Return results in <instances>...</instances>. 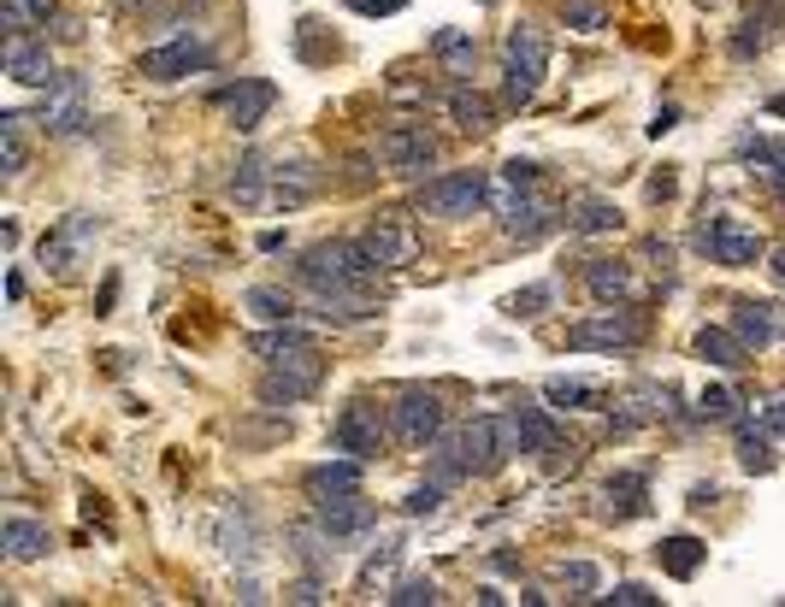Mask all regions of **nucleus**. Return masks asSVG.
Returning <instances> with one entry per match:
<instances>
[{"mask_svg":"<svg viewBox=\"0 0 785 607\" xmlns=\"http://www.w3.org/2000/svg\"><path fill=\"white\" fill-rule=\"evenodd\" d=\"M762 24L750 19V24H739V36H732V60H750V54H762Z\"/></svg>","mask_w":785,"mask_h":607,"instance_id":"nucleus-47","label":"nucleus"},{"mask_svg":"<svg viewBox=\"0 0 785 607\" xmlns=\"http://www.w3.org/2000/svg\"><path fill=\"white\" fill-rule=\"evenodd\" d=\"M42 125L54 136H77L83 125H89V83H83L77 72H65L54 89H47L42 100Z\"/></svg>","mask_w":785,"mask_h":607,"instance_id":"nucleus-14","label":"nucleus"},{"mask_svg":"<svg viewBox=\"0 0 785 607\" xmlns=\"http://www.w3.org/2000/svg\"><path fill=\"white\" fill-rule=\"evenodd\" d=\"M697 248H703L714 266H756V259H767V242L750 231L744 219H709V224H697Z\"/></svg>","mask_w":785,"mask_h":607,"instance_id":"nucleus-4","label":"nucleus"},{"mask_svg":"<svg viewBox=\"0 0 785 607\" xmlns=\"http://www.w3.org/2000/svg\"><path fill=\"white\" fill-rule=\"evenodd\" d=\"M596 601H614V607H656L661 596H650V584H614L608 596H596Z\"/></svg>","mask_w":785,"mask_h":607,"instance_id":"nucleus-45","label":"nucleus"},{"mask_svg":"<svg viewBox=\"0 0 785 607\" xmlns=\"http://www.w3.org/2000/svg\"><path fill=\"white\" fill-rule=\"evenodd\" d=\"M561 584L573 589V596H596V584H603V572L591 561H561Z\"/></svg>","mask_w":785,"mask_h":607,"instance_id":"nucleus-43","label":"nucleus"},{"mask_svg":"<svg viewBox=\"0 0 785 607\" xmlns=\"http://www.w3.org/2000/svg\"><path fill=\"white\" fill-rule=\"evenodd\" d=\"M596 501H603L608 519H638L644 508H650V478H644V472H614Z\"/></svg>","mask_w":785,"mask_h":607,"instance_id":"nucleus-22","label":"nucleus"},{"mask_svg":"<svg viewBox=\"0 0 785 607\" xmlns=\"http://www.w3.org/2000/svg\"><path fill=\"white\" fill-rule=\"evenodd\" d=\"M567 224H573L579 236H614V231H620V206H614V201H596V195H585V201H573Z\"/></svg>","mask_w":785,"mask_h":607,"instance_id":"nucleus-30","label":"nucleus"},{"mask_svg":"<svg viewBox=\"0 0 785 607\" xmlns=\"http://www.w3.org/2000/svg\"><path fill=\"white\" fill-rule=\"evenodd\" d=\"M284 596H289V601H326V596H319V578H301V584H289Z\"/></svg>","mask_w":785,"mask_h":607,"instance_id":"nucleus-51","label":"nucleus"},{"mask_svg":"<svg viewBox=\"0 0 785 607\" xmlns=\"http://www.w3.org/2000/svg\"><path fill=\"white\" fill-rule=\"evenodd\" d=\"M372 519H379V508H372L361 490L319 501V531L326 536H361V531H372Z\"/></svg>","mask_w":785,"mask_h":607,"instance_id":"nucleus-17","label":"nucleus"},{"mask_svg":"<svg viewBox=\"0 0 785 607\" xmlns=\"http://www.w3.org/2000/svg\"><path fill=\"white\" fill-rule=\"evenodd\" d=\"M289 543H296V554H301L307 566H326V543H331V536H326V543H319L314 531H289Z\"/></svg>","mask_w":785,"mask_h":607,"instance_id":"nucleus-48","label":"nucleus"},{"mask_svg":"<svg viewBox=\"0 0 785 607\" xmlns=\"http://www.w3.org/2000/svg\"><path fill=\"white\" fill-rule=\"evenodd\" d=\"M532 183H538V166H532V160H508V166L497 171V178H490L485 206L508 224V219L520 213V206H532Z\"/></svg>","mask_w":785,"mask_h":607,"instance_id":"nucleus-16","label":"nucleus"},{"mask_svg":"<svg viewBox=\"0 0 785 607\" xmlns=\"http://www.w3.org/2000/svg\"><path fill=\"white\" fill-rule=\"evenodd\" d=\"M243 307H248L254 319H266V324H284L289 313H296L284 289H248V295H243Z\"/></svg>","mask_w":785,"mask_h":607,"instance_id":"nucleus-38","label":"nucleus"},{"mask_svg":"<svg viewBox=\"0 0 785 607\" xmlns=\"http://www.w3.org/2000/svg\"><path fill=\"white\" fill-rule=\"evenodd\" d=\"M644 337V319L638 313H591V319H579L573 331H567V342L573 349H603V354H614V349H633V342Z\"/></svg>","mask_w":785,"mask_h":607,"instance_id":"nucleus-12","label":"nucleus"},{"mask_svg":"<svg viewBox=\"0 0 785 607\" xmlns=\"http://www.w3.org/2000/svg\"><path fill=\"white\" fill-rule=\"evenodd\" d=\"M24 118L19 113H0V171H7V178H19L24 171Z\"/></svg>","mask_w":785,"mask_h":607,"instance_id":"nucleus-33","label":"nucleus"},{"mask_svg":"<svg viewBox=\"0 0 785 607\" xmlns=\"http://www.w3.org/2000/svg\"><path fill=\"white\" fill-rule=\"evenodd\" d=\"M0 549H7L12 561H42V554L54 549V536H47V525H36V519L12 513L7 525H0Z\"/></svg>","mask_w":785,"mask_h":607,"instance_id":"nucleus-25","label":"nucleus"},{"mask_svg":"<svg viewBox=\"0 0 785 607\" xmlns=\"http://www.w3.org/2000/svg\"><path fill=\"white\" fill-rule=\"evenodd\" d=\"M767 113H774V118H785V95H767Z\"/></svg>","mask_w":785,"mask_h":607,"instance_id":"nucleus-54","label":"nucleus"},{"mask_svg":"<svg viewBox=\"0 0 785 607\" xmlns=\"http://www.w3.org/2000/svg\"><path fill=\"white\" fill-rule=\"evenodd\" d=\"M319 377H326V366H319L314 349H301V354H289V360H272V372L261 377V402L284 413V407L307 402V395L319 390Z\"/></svg>","mask_w":785,"mask_h":607,"instance_id":"nucleus-3","label":"nucleus"},{"mask_svg":"<svg viewBox=\"0 0 785 607\" xmlns=\"http://www.w3.org/2000/svg\"><path fill=\"white\" fill-rule=\"evenodd\" d=\"M762 430H767V437H785V395L762 407Z\"/></svg>","mask_w":785,"mask_h":607,"instance_id":"nucleus-49","label":"nucleus"},{"mask_svg":"<svg viewBox=\"0 0 785 607\" xmlns=\"http://www.w3.org/2000/svg\"><path fill=\"white\" fill-rule=\"evenodd\" d=\"M502 448L508 455H555L561 448V430L550 425V413L543 407H508L502 413Z\"/></svg>","mask_w":785,"mask_h":607,"instance_id":"nucleus-9","label":"nucleus"},{"mask_svg":"<svg viewBox=\"0 0 785 607\" xmlns=\"http://www.w3.org/2000/svg\"><path fill=\"white\" fill-rule=\"evenodd\" d=\"M266 189H272V171H266L261 160H243V166H236V178H231V201H236V206H254Z\"/></svg>","mask_w":785,"mask_h":607,"instance_id":"nucleus-37","label":"nucleus"},{"mask_svg":"<svg viewBox=\"0 0 785 607\" xmlns=\"http://www.w3.org/2000/svg\"><path fill=\"white\" fill-rule=\"evenodd\" d=\"M100 231V224L89 219V213H72L60 224L54 236H42V266H54V271H72L77 266V254L89 248V236Z\"/></svg>","mask_w":785,"mask_h":607,"instance_id":"nucleus-19","label":"nucleus"},{"mask_svg":"<svg viewBox=\"0 0 785 607\" xmlns=\"http://www.w3.org/2000/svg\"><path fill=\"white\" fill-rule=\"evenodd\" d=\"M732 337H739L750 354H762L767 342L779 337V313L767 301H739V307H732Z\"/></svg>","mask_w":785,"mask_h":607,"instance_id":"nucleus-23","label":"nucleus"},{"mask_svg":"<svg viewBox=\"0 0 785 607\" xmlns=\"http://www.w3.org/2000/svg\"><path fill=\"white\" fill-rule=\"evenodd\" d=\"M739 466L744 472H756V478H767L774 472V448H767V437H756V425H739Z\"/></svg>","mask_w":785,"mask_h":607,"instance_id":"nucleus-36","label":"nucleus"},{"mask_svg":"<svg viewBox=\"0 0 785 607\" xmlns=\"http://www.w3.org/2000/svg\"><path fill=\"white\" fill-rule=\"evenodd\" d=\"M561 19H567V30H603L608 12L603 0H561Z\"/></svg>","mask_w":785,"mask_h":607,"instance_id":"nucleus-40","label":"nucleus"},{"mask_svg":"<svg viewBox=\"0 0 785 607\" xmlns=\"http://www.w3.org/2000/svg\"><path fill=\"white\" fill-rule=\"evenodd\" d=\"M331 443L343 448V455H354V460H372L384 448L379 407H372V402H349L343 413H337V425H331Z\"/></svg>","mask_w":785,"mask_h":607,"instance_id":"nucleus-13","label":"nucleus"},{"mask_svg":"<svg viewBox=\"0 0 785 607\" xmlns=\"http://www.w3.org/2000/svg\"><path fill=\"white\" fill-rule=\"evenodd\" d=\"M779 331H785V319H779Z\"/></svg>","mask_w":785,"mask_h":607,"instance_id":"nucleus-56","label":"nucleus"},{"mask_svg":"<svg viewBox=\"0 0 785 607\" xmlns=\"http://www.w3.org/2000/svg\"><path fill=\"white\" fill-rule=\"evenodd\" d=\"M697 413H703V419H732V413H739V395H732V390H703Z\"/></svg>","mask_w":785,"mask_h":607,"instance_id":"nucleus-46","label":"nucleus"},{"mask_svg":"<svg viewBox=\"0 0 785 607\" xmlns=\"http://www.w3.org/2000/svg\"><path fill=\"white\" fill-rule=\"evenodd\" d=\"M432 54L449 65L455 77H473V60H479V42L467 36V30H437L432 36Z\"/></svg>","mask_w":785,"mask_h":607,"instance_id":"nucleus-31","label":"nucleus"},{"mask_svg":"<svg viewBox=\"0 0 785 607\" xmlns=\"http://www.w3.org/2000/svg\"><path fill=\"white\" fill-rule=\"evenodd\" d=\"M691 349L709 360V366H721V372H739V366H750V349L732 331H721V324H703V331L691 337Z\"/></svg>","mask_w":785,"mask_h":607,"instance_id":"nucleus-27","label":"nucleus"},{"mask_svg":"<svg viewBox=\"0 0 785 607\" xmlns=\"http://www.w3.org/2000/svg\"><path fill=\"white\" fill-rule=\"evenodd\" d=\"M0 19H7V36H24L30 24L54 19V0H0Z\"/></svg>","mask_w":785,"mask_h":607,"instance_id":"nucleus-34","label":"nucleus"},{"mask_svg":"<svg viewBox=\"0 0 785 607\" xmlns=\"http://www.w3.org/2000/svg\"><path fill=\"white\" fill-rule=\"evenodd\" d=\"M219 549H225L231 561H254V525H248V513L236 508V501L219 513Z\"/></svg>","mask_w":785,"mask_h":607,"instance_id":"nucleus-32","label":"nucleus"},{"mask_svg":"<svg viewBox=\"0 0 785 607\" xmlns=\"http://www.w3.org/2000/svg\"><path fill=\"white\" fill-rule=\"evenodd\" d=\"M550 224H555V206H550V201H532V206H520V213L508 219L502 231L515 236V242H538L543 231H550Z\"/></svg>","mask_w":785,"mask_h":607,"instance_id":"nucleus-35","label":"nucleus"},{"mask_svg":"<svg viewBox=\"0 0 785 607\" xmlns=\"http://www.w3.org/2000/svg\"><path fill=\"white\" fill-rule=\"evenodd\" d=\"M585 289L596 295V301H608V307H626L638 295V277L626 259H591L585 266Z\"/></svg>","mask_w":785,"mask_h":607,"instance_id":"nucleus-21","label":"nucleus"},{"mask_svg":"<svg viewBox=\"0 0 785 607\" xmlns=\"http://www.w3.org/2000/svg\"><path fill=\"white\" fill-rule=\"evenodd\" d=\"M7 77L24 83V89H54V60H47V42H36L24 30V36H7Z\"/></svg>","mask_w":785,"mask_h":607,"instance_id":"nucleus-15","label":"nucleus"},{"mask_svg":"<svg viewBox=\"0 0 785 607\" xmlns=\"http://www.w3.org/2000/svg\"><path fill=\"white\" fill-rule=\"evenodd\" d=\"M502 419H473L467 430H460V460H467V478H485L502 466Z\"/></svg>","mask_w":785,"mask_h":607,"instance_id":"nucleus-18","label":"nucleus"},{"mask_svg":"<svg viewBox=\"0 0 785 607\" xmlns=\"http://www.w3.org/2000/svg\"><path fill=\"white\" fill-rule=\"evenodd\" d=\"M301 349H314V337H307L301 331V324H272V331H254L248 337V354L254 360H266V366H272V360H289V354H301Z\"/></svg>","mask_w":785,"mask_h":607,"instance_id":"nucleus-28","label":"nucleus"},{"mask_svg":"<svg viewBox=\"0 0 785 607\" xmlns=\"http://www.w3.org/2000/svg\"><path fill=\"white\" fill-rule=\"evenodd\" d=\"M213 54H208V42L195 36V30H183V36H172L166 47H148L142 60H136V72L153 77V83H178V77H190V72H208Z\"/></svg>","mask_w":785,"mask_h":607,"instance_id":"nucleus-7","label":"nucleus"},{"mask_svg":"<svg viewBox=\"0 0 785 607\" xmlns=\"http://www.w3.org/2000/svg\"><path fill=\"white\" fill-rule=\"evenodd\" d=\"M379 160L396 171V178H425L437 166V136L425 125H390L379 136Z\"/></svg>","mask_w":785,"mask_h":607,"instance_id":"nucleus-6","label":"nucleus"},{"mask_svg":"<svg viewBox=\"0 0 785 607\" xmlns=\"http://www.w3.org/2000/svg\"><path fill=\"white\" fill-rule=\"evenodd\" d=\"M402 513L407 519H437L443 513V483H420V490H407Z\"/></svg>","mask_w":785,"mask_h":607,"instance_id":"nucleus-41","label":"nucleus"},{"mask_svg":"<svg viewBox=\"0 0 785 607\" xmlns=\"http://www.w3.org/2000/svg\"><path fill=\"white\" fill-rule=\"evenodd\" d=\"M390 601H396V607H432V601H437V584H432V578H402Z\"/></svg>","mask_w":785,"mask_h":607,"instance_id":"nucleus-44","label":"nucleus"},{"mask_svg":"<svg viewBox=\"0 0 785 607\" xmlns=\"http://www.w3.org/2000/svg\"><path fill=\"white\" fill-rule=\"evenodd\" d=\"M361 19H384V12H402V0H349Z\"/></svg>","mask_w":785,"mask_h":607,"instance_id":"nucleus-50","label":"nucleus"},{"mask_svg":"<svg viewBox=\"0 0 785 607\" xmlns=\"http://www.w3.org/2000/svg\"><path fill=\"white\" fill-rule=\"evenodd\" d=\"M703 543H697V536H686V531H679V536H661V543H656V561H661V572H668V578H679V584H686V578H697V566H703Z\"/></svg>","mask_w":785,"mask_h":607,"instance_id":"nucleus-29","label":"nucleus"},{"mask_svg":"<svg viewBox=\"0 0 785 607\" xmlns=\"http://www.w3.org/2000/svg\"><path fill=\"white\" fill-rule=\"evenodd\" d=\"M673 118H679L673 107H661V113H656V125H650V136H661V130H673Z\"/></svg>","mask_w":785,"mask_h":607,"instance_id":"nucleus-53","label":"nucleus"},{"mask_svg":"<svg viewBox=\"0 0 785 607\" xmlns=\"http://www.w3.org/2000/svg\"><path fill=\"white\" fill-rule=\"evenodd\" d=\"M314 195H319V171H314V166L289 160V166L272 171V201H278L284 213H289V206H307Z\"/></svg>","mask_w":785,"mask_h":607,"instance_id":"nucleus-26","label":"nucleus"},{"mask_svg":"<svg viewBox=\"0 0 785 607\" xmlns=\"http://www.w3.org/2000/svg\"><path fill=\"white\" fill-rule=\"evenodd\" d=\"M543 72H550V42H543V30L532 24H515L502 42V77H508V100L526 107V100L538 95Z\"/></svg>","mask_w":785,"mask_h":607,"instance_id":"nucleus-2","label":"nucleus"},{"mask_svg":"<svg viewBox=\"0 0 785 607\" xmlns=\"http://www.w3.org/2000/svg\"><path fill=\"white\" fill-rule=\"evenodd\" d=\"M361 254L372 259V271H402V266H414L420 236L407 231L402 219H372L367 236H361Z\"/></svg>","mask_w":785,"mask_h":607,"instance_id":"nucleus-10","label":"nucleus"},{"mask_svg":"<svg viewBox=\"0 0 785 607\" xmlns=\"http://www.w3.org/2000/svg\"><path fill=\"white\" fill-rule=\"evenodd\" d=\"M390 430H396V443H407V448L437 443L443 437V402H437V395H425V390L396 395V407H390Z\"/></svg>","mask_w":785,"mask_h":607,"instance_id":"nucleus-8","label":"nucleus"},{"mask_svg":"<svg viewBox=\"0 0 785 607\" xmlns=\"http://www.w3.org/2000/svg\"><path fill=\"white\" fill-rule=\"evenodd\" d=\"M307 496L314 501H326V496H349V490H361V460H319V466H307Z\"/></svg>","mask_w":785,"mask_h":607,"instance_id":"nucleus-24","label":"nucleus"},{"mask_svg":"<svg viewBox=\"0 0 785 607\" xmlns=\"http://www.w3.org/2000/svg\"><path fill=\"white\" fill-rule=\"evenodd\" d=\"M443 113H449V118H455V130H467V136L497 130V107H490V95H479L473 83H455V89L443 95Z\"/></svg>","mask_w":785,"mask_h":607,"instance_id":"nucleus-20","label":"nucleus"},{"mask_svg":"<svg viewBox=\"0 0 785 607\" xmlns=\"http://www.w3.org/2000/svg\"><path fill=\"white\" fill-rule=\"evenodd\" d=\"M550 301H555V284H532V289H520L515 301H508V313H515V319H538Z\"/></svg>","mask_w":785,"mask_h":607,"instance_id":"nucleus-42","label":"nucleus"},{"mask_svg":"<svg viewBox=\"0 0 785 607\" xmlns=\"http://www.w3.org/2000/svg\"><path fill=\"white\" fill-rule=\"evenodd\" d=\"M543 402H555V407H585V402H596V390L579 384V377H550V384H543Z\"/></svg>","mask_w":785,"mask_h":607,"instance_id":"nucleus-39","label":"nucleus"},{"mask_svg":"<svg viewBox=\"0 0 785 607\" xmlns=\"http://www.w3.org/2000/svg\"><path fill=\"white\" fill-rule=\"evenodd\" d=\"M296 277L314 295H337V289H367L372 277V259L361 254V242H319V248L301 254Z\"/></svg>","mask_w":785,"mask_h":607,"instance_id":"nucleus-1","label":"nucleus"},{"mask_svg":"<svg viewBox=\"0 0 785 607\" xmlns=\"http://www.w3.org/2000/svg\"><path fill=\"white\" fill-rule=\"evenodd\" d=\"M272 100H278V89H272L266 77H236V83H225V89L213 95V107L225 113L236 130H261V118L272 113Z\"/></svg>","mask_w":785,"mask_h":607,"instance_id":"nucleus-11","label":"nucleus"},{"mask_svg":"<svg viewBox=\"0 0 785 607\" xmlns=\"http://www.w3.org/2000/svg\"><path fill=\"white\" fill-rule=\"evenodd\" d=\"M697 7H714V0H697Z\"/></svg>","mask_w":785,"mask_h":607,"instance_id":"nucleus-55","label":"nucleus"},{"mask_svg":"<svg viewBox=\"0 0 785 607\" xmlns=\"http://www.w3.org/2000/svg\"><path fill=\"white\" fill-rule=\"evenodd\" d=\"M485 195H490V183L479 178V171H443V178L425 183L420 206L432 219H473L485 206Z\"/></svg>","mask_w":785,"mask_h":607,"instance_id":"nucleus-5","label":"nucleus"},{"mask_svg":"<svg viewBox=\"0 0 785 607\" xmlns=\"http://www.w3.org/2000/svg\"><path fill=\"white\" fill-rule=\"evenodd\" d=\"M767 277L785 289V242H779V248H767Z\"/></svg>","mask_w":785,"mask_h":607,"instance_id":"nucleus-52","label":"nucleus"}]
</instances>
